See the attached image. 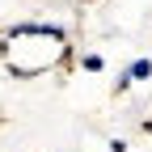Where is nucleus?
<instances>
[{
  "instance_id": "obj_1",
  "label": "nucleus",
  "mask_w": 152,
  "mask_h": 152,
  "mask_svg": "<svg viewBox=\"0 0 152 152\" xmlns=\"http://www.w3.org/2000/svg\"><path fill=\"white\" fill-rule=\"evenodd\" d=\"M144 76H152V64L148 59H140L135 68H131V80H144Z\"/></svg>"
}]
</instances>
